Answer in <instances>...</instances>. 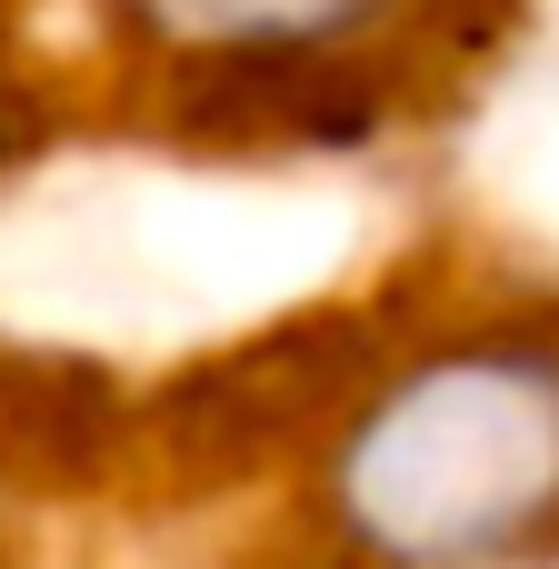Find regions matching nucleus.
Masks as SVG:
<instances>
[{"label":"nucleus","mask_w":559,"mask_h":569,"mask_svg":"<svg viewBox=\"0 0 559 569\" xmlns=\"http://www.w3.org/2000/svg\"><path fill=\"white\" fill-rule=\"evenodd\" d=\"M300 569H559V290H460L320 350L280 450Z\"/></svg>","instance_id":"1"},{"label":"nucleus","mask_w":559,"mask_h":569,"mask_svg":"<svg viewBox=\"0 0 559 569\" xmlns=\"http://www.w3.org/2000/svg\"><path fill=\"white\" fill-rule=\"evenodd\" d=\"M530 0H70L110 100L230 170L370 160L450 120Z\"/></svg>","instance_id":"2"},{"label":"nucleus","mask_w":559,"mask_h":569,"mask_svg":"<svg viewBox=\"0 0 559 569\" xmlns=\"http://www.w3.org/2000/svg\"><path fill=\"white\" fill-rule=\"evenodd\" d=\"M30 500H40V430H30V400L0 390V569H10V550H20Z\"/></svg>","instance_id":"3"}]
</instances>
